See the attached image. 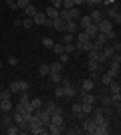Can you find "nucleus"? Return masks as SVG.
<instances>
[{"instance_id": "nucleus-19", "label": "nucleus", "mask_w": 121, "mask_h": 135, "mask_svg": "<svg viewBox=\"0 0 121 135\" xmlns=\"http://www.w3.org/2000/svg\"><path fill=\"white\" fill-rule=\"evenodd\" d=\"M93 42H97V45L105 46V45H107V42H109V40H107V36H105V32H99L97 36H95V40H93Z\"/></svg>"}, {"instance_id": "nucleus-46", "label": "nucleus", "mask_w": 121, "mask_h": 135, "mask_svg": "<svg viewBox=\"0 0 121 135\" xmlns=\"http://www.w3.org/2000/svg\"><path fill=\"white\" fill-rule=\"evenodd\" d=\"M18 83H20V91H28L30 89V85L26 83V81H18Z\"/></svg>"}, {"instance_id": "nucleus-37", "label": "nucleus", "mask_w": 121, "mask_h": 135, "mask_svg": "<svg viewBox=\"0 0 121 135\" xmlns=\"http://www.w3.org/2000/svg\"><path fill=\"white\" fill-rule=\"evenodd\" d=\"M87 65H89V71H97V69H99V62L93 61V59H89V62H87Z\"/></svg>"}, {"instance_id": "nucleus-38", "label": "nucleus", "mask_w": 121, "mask_h": 135, "mask_svg": "<svg viewBox=\"0 0 121 135\" xmlns=\"http://www.w3.org/2000/svg\"><path fill=\"white\" fill-rule=\"evenodd\" d=\"M111 81H113V79H111L109 75L105 73V75H101V79H99V83H103V85H109V83H111Z\"/></svg>"}, {"instance_id": "nucleus-52", "label": "nucleus", "mask_w": 121, "mask_h": 135, "mask_svg": "<svg viewBox=\"0 0 121 135\" xmlns=\"http://www.w3.org/2000/svg\"><path fill=\"white\" fill-rule=\"evenodd\" d=\"M8 6H10V10H18V4H16V2H12V4H8Z\"/></svg>"}, {"instance_id": "nucleus-1", "label": "nucleus", "mask_w": 121, "mask_h": 135, "mask_svg": "<svg viewBox=\"0 0 121 135\" xmlns=\"http://www.w3.org/2000/svg\"><path fill=\"white\" fill-rule=\"evenodd\" d=\"M103 16H107V18H109V20H111V22H117V24H119V22H121V14H119V4H117V2H115V4L107 6V10H105V14H103Z\"/></svg>"}, {"instance_id": "nucleus-21", "label": "nucleus", "mask_w": 121, "mask_h": 135, "mask_svg": "<svg viewBox=\"0 0 121 135\" xmlns=\"http://www.w3.org/2000/svg\"><path fill=\"white\" fill-rule=\"evenodd\" d=\"M51 49H52V52H55V55H61V52H65V45H63V42H55Z\"/></svg>"}, {"instance_id": "nucleus-55", "label": "nucleus", "mask_w": 121, "mask_h": 135, "mask_svg": "<svg viewBox=\"0 0 121 135\" xmlns=\"http://www.w3.org/2000/svg\"><path fill=\"white\" fill-rule=\"evenodd\" d=\"M0 101H2V99H0Z\"/></svg>"}, {"instance_id": "nucleus-12", "label": "nucleus", "mask_w": 121, "mask_h": 135, "mask_svg": "<svg viewBox=\"0 0 121 135\" xmlns=\"http://www.w3.org/2000/svg\"><path fill=\"white\" fill-rule=\"evenodd\" d=\"M0 109H2V113H8V111H12V101L10 99H2V101H0Z\"/></svg>"}, {"instance_id": "nucleus-14", "label": "nucleus", "mask_w": 121, "mask_h": 135, "mask_svg": "<svg viewBox=\"0 0 121 135\" xmlns=\"http://www.w3.org/2000/svg\"><path fill=\"white\" fill-rule=\"evenodd\" d=\"M51 123L52 125H65L63 115H59V113H51Z\"/></svg>"}, {"instance_id": "nucleus-5", "label": "nucleus", "mask_w": 121, "mask_h": 135, "mask_svg": "<svg viewBox=\"0 0 121 135\" xmlns=\"http://www.w3.org/2000/svg\"><path fill=\"white\" fill-rule=\"evenodd\" d=\"M89 18H91V22L93 24H97L101 18H105L103 16V12H101V8H91V12H89Z\"/></svg>"}, {"instance_id": "nucleus-44", "label": "nucleus", "mask_w": 121, "mask_h": 135, "mask_svg": "<svg viewBox=\"0 0 121 135\" xmlns=\"http://www.w3.org/2000/svg\"><path fill=\"white\" fill-rule=\"evenodd\" d=\"M65 52H67V55H71V52H75V45H73V42H69V45H65Z\"/></svg>"}, {"instance_id": "nucleus-18", "label": "nucleus", "mask_w": 121, "mask_h": 135, "mask_svg": "<svg viewBox=\"0 0 121 135\" xmlns=\"http://www.w3.org/2000/svg\"><path fill=\"white\" fill-rule=\"evenodd\" d=\"M73 40H75V34L65 30V32H63V38H61V42H63V45H69V42H73Z\"/></svg>"}, {"instance_id": "nucleus-4", "label": "nucleus", "mask_w": 121, "mask_h": 135, "mask_svg": "<svg viewBox=\"0 0 121 135\" xmlns=\"http://www.w3.org/2000/svg\"><path fill=\"white\" fill-rule=\"evenodd\" d=\"M35 115L40 119V123L45 125V127L51 123V113H46V111H42V109H38V111H35Z\"/></svg>"}, {"instance_id": "nucleus-56", "label": "nucleus", "mask_w": 121, "mask_h": 135, "mask_svg": "<svg viewBox=\"0 0 121 135\" xmlns=\"http://www.w3.org/2000/svg\"><path fill=\"white\" fill-rule=\"evenodd\" d=\"M0 89H2V87H0Z\"/></svg>"}, {"instance_id": "nucleus-8", "label": "nucleus", "mask_w": 121, "mask_h": 135, "mask_svg": "<svg viewBox=\"0 0 121 135\" xmlns=\"http://www.w3.org/2000/svg\"><path fill=\"white\" fill-rule=\"evenodd\" d=\"M65 26H67V20H63L61 16H57L55 20H52V28H57V30H61V32H65Z\"/></svg>"}, {"instance_id": "nucleus-20", "label": "nucleus", "mask_w": 121, "mask_h": 135, "mask_svg": "<svg viewBox=\"0 0 121 135\" xmlns=\"http://www.w3.org/2000/svg\"><path fill=\"white\" fill-rule=\"evenodd\" d=\"M107 87H109V91H111V93H121V85H119V81H115V79L111 81V83L107 85Z\"/></svg>"}, {"instance_id": "nucleus-35", "label": "nucleus", "mask_w": 121, "mask_h": 135, "mask_svg": "<svg viewBox=\"0 0 121 135\" xmlns=\"http://www.w3.org/2000/svg\"><path fill=\"white\" fill-rule=\"evenodd\" d=\"M38 73L45 77V75H49L51 73V69H49V65H38Z\"/></svg>"}, {"instance_id": "nucleus-17", "label": "nucleus", "mask_w": 121, "mask_h": 135, "mask_svg": "<svg viewBox=\"0 0 121 135\" xmlns=\"http://www.w3.org/2000/svg\"><path fill=\"white\" fill-rule=\"evenodd\" d=\"M4 129H6V133H8V135H18V133H20V129H18V125L14 123V121H12L8 127H4Z\"/></svg>"}, {"instance_id": "nucleus-2", "label": "nucleus", "mask_w": 121, "mask_h": 135, "mask_svg": "<svg viewBox=\"0 0 121 135\" xmlns=\"http://www.w3.org/2000/svg\"><path fill=\"white\" fill-rule=\"evenodd\" d=\"M95 127H97V123H95V119H83V127H81V131H85V133H93L95 131Z\"/></svg>"}, {"instance_id": "nucleus-47", "label": "nucleus", "mask_w": 121, "mask_h": 135, "mask_svg": "<svg viewBox=\"0 0 121 135\" xmlns=\"http://www.w3.org/2000/svg\"><path fill=\"white\" fill-rule=\"evenodd\" d=\"M55 97H65V91H63V87H57V89H55Z\"/></svg>"}, {"instance_id": "nucleus-39", "label": "nucleus", "mask_w": 121, "mask_h": 135, "mask_svg": "<svg viewBox=\"0 0 121 135\" xmlns=\"http://www.w3.org/2000/svg\"><path fill=\"white\" fill-rule=\"evenodd\" d=\"M32 24H35V22H32V18H30V16L22 18V26H24V28H30V26H32Z\"/></svg>"}, {"instance_id": "nucleus-53", "label": "nucleus", "mask_w": 121, "mask_h": 135, "mask_svg": "<svg viewBox=\"0 0 121 135\" xmlns=\"http://www.w3.org/2000/svg\"><path fill=\"white\" fill-rule=\"evenodd\" d=\"M4 2H6V4H12V2H14V0H4Z\"/></svg>"}, {"instance_id": "nucleus-3", "label": "nucleus", "mask_w": 121, "mask_h": 135, "mask_svg": "<svg viewBox=\"0 0 121 135\" xmlns=\"http://www.w3.org/2000/svg\"><path fill=\"white\" fill-rule=\"evenodd\" d=\"M97 28H99V32H109L111 28H113V22H111L109 18H101L97 22Z\"/></svg>"}, {"instance_id": "nucleus-27", "label": "nucleus", "mask_w": 121, "mask_h": 135, "mask_svg": "<svg viewBox=\"0 0 121 135\" xmlns=\"http://www.w3.org/2000/svg\"><path fill=\"white\" fill-rule=\"evenodd\" d=\"M73 113H75L79 119H85V115H83V111H81V103H75V105H73Z\"/></svg>"}, {"instance_id": "nucleus-50", "label": "nucleus", "mask_w": 121, "mask_h": 135, "mask_svg": "<svg viewBox=\"0 0 121 135\" xmlns=\"http://www.w3.org/2000/svg\"><path fill=\"white\" fill-rule=\"evenodd\" d=\"M115 2H117V0H103L105 6H111V4H115Z\"/></svg>"}, {"instance_id": "nucleus-51", "label": "nucleus", "mask_w": 121, "mask_h": 135, "mask_svg": "<svg viewBox=\"0 0 121 135\" xmlns=\"http://www.w3.org/2000/svg\"><path fill=\"white\" fill-rule=\"evenodd\" d=\"M81 4H85V0H73V6H81Z\"/></svg>"}, {"instance_id": "nucleus-24", "label": "nucleus", "mask_w": 121, "mask_h": 135, "mask_svg": "<svg viewBox=\"0 0 121 135\" xmlns=\"http://www.w3.org/2000/svg\"><path fill=\"white\" fill-rule=\"evenodd\" d=\"M24 12H26V16H35V14H36L38 10H36V6L32 4V2H30V4L26 6V8H24Z\"/></svg>"}, {"instance_id": "nucleus-34", "label": "nucleus", "mask_w": 121, "mask_h": 135, "mask_svg": "<svg viewBox=\"0 0 121 135\" xmlns=\"http://www.w3.org/2000/svg\"><path fill=\"white\" fill-rule=\"evenodd\" d=\"M42 45H45V46H46V49H51V46H52V45H55V40H52V38H51V36H42Z\"/></svg>"}, {"instance_id": "nucleus-30", "label": "nucleus", "mask_w": 121, "mask_h": 135, "mask_svg": "<svg viewBox=\"0 0 121 135\" xmlns=\"http://www.w3.org/2000/svg\"><path fill=\"white\" fill-rule=\"evenodd\" d=\"M0 99H12V91L10 89H0Z\"/></svg>"}, {"instance_id": "nucleus-36", "label": "nucleus", "mask_w": 121, "mask_h": 135, "mask_svg": "<svg viewBox=\"0 0 121 135\" xmlns=\"http://www.w3.org/2000/svg\"><path fill=\"white\" fill-rule=\"evenodd\" d=\"M49 75H51V81H52V83H61V81H63L61 73H49Z\"/></svg>"}, {"instance_id": "nucleus-31", "label": "nucleus", "mask_w": 121, "mask_h": 135, "mask_svg": "<svg viewBox=\"0 0 121 135\" xmlns=\"http://www.w3.org/2000/svg\"><path fill=\"white\" fill-rule=\"evenodd\" d=\"M42 111H46V113H52V111H55V103H52V101H49V103H42Z\"/></svg>"}, {"instance_id": "nucleus-32", "label": "nucleus", "mask_w": 121, "mask_h": 135, "mask_svg": "<svg viewBox=\"0 0 121 135\" xmlns=\"http://www.w3.org/2000/svg\"><path fill=\"white\" fill-rule=\"evenodd\" d=\"M101 105L103 107H111V95H101Z\"/></svg>"}, {"instance_id": "nucleus-33", "label": "nucleus", "mask_w": 121, "mask_h": 135, "mask_svg": "<svg viewBox=\"0 0 121 135\" xmlns=\"http://www.w3.org/2000/svg\"><path fill=\"white\" fill-rule=\"evenodd\" d=\"M12 121H14V123H22V121H24V119H22V113H20V111H16V113H14V115H12Z\"/></svg>"}, {"instance_id": "nucleus-28", "label": "nucleus", "mask_w": 121, "mask_h": 135, "mask_svg": "<svg viewBox=\"0 0 121 135\" xmlns=\"http://www.w3.org/2000/svg\"><path fill=\"white\" fill-rule=\"evenodd\" d=\"M89 79H91L93 83L97 85V83H99V79H101V71H99V69H97V71H91V77H89Z\"/></svg>"}, {"instance_id": "nucleus-11", "label": "nucleus", "mask_w": 121, "mask_h": 135, "mask_svg": "<svg viewBox=\"0 0 121 135\" xmlns=\"http://www.w3.org/2000/svg\"><path fill=\"white\" fill-rule=\"evenodd\" d=\"M107 75H109L111 79H117V77H119V65L111 62V65H109V71H107Z\"/></svg>"}, {"instance_id": "nucleus-13", "label": "nucleus", "mask_w": 121, "mask_h": 135, "mask_svg": "<svg viewBox=\"0 0 121 135\" xmlns=\"http://www.w3.org/2000/svg\"><path fill=\"white\" fill-rule=\"evenodd\" d=\"M65 30L75 34L77 30H79V24H77V20H67V26H65Z\"/></svg>"}, {"instance_id": "nucleus-23", "label": "nucleus", "mask_w": 121, "mask_h": 135, "mask_svg": "<svg viewBox=\"0 0 121 135\" xmlns=\"http://www.w3.org/2000/svg\"><path fill=\"white\" fill-rule=\"evenodd\" d=\"M49 69H51V73H61L63 71V62H52V65H49Z\"/></svg>"}, {"instance_id": "nucleus-22", "label": "nucleus", "mask_w": 121, "mask_h": 135, "mask_svg": "<svg viewBox=\"0 0 121 135\" xmlns=\"http://www.w3.org/2000/svg\"><path fill=\"white\" fill-rule=\"evenodd\" d=\"M75 40H77V42H87V40H91V38H89V36H87V32L83 30V32H77V34H75Z\"/></svg>"}, {"instance_id": "nucleus-49", "label": "nucleus", "mask_w": 121, "mask_h": 135, "mask_svg": "<svg viewBox=\"0 0 121 135\" xmlns=\"http://www.w3.org/2000/svg\"><path fill=\"white\" fill-rule=\"evenodd\" d=\"M67 61H69V55H67V52H61V59H59V62H63V65H65Z\"/></svg>"}, {"instance_id": "nucleus-43", "label": "nucleus", "mask_w": 121, "mask_h": 135, "mask_svg": "<svg viewBox=\"0 0 121 135\" xmlns=\"http://www.w3.org/2000/svg\"><path fill=\"white\" fill-rule=\"evenodd\" d=\"M105 36H107V40H115V38H117V34H115V30H113V28H111L109 32H105Z\"/></svg>"}, {"instance_id": "nucleus-26", "label": "nucleus", "mask_w": 121, "mask_h": 135, "mask_svg": "<svg viewBox=\"0 0 121 135\" xmlns=\"http://www.w3.org/2000/svg\"><path fill=\"white\" fill-rule=\"evenodd\" d=\"M30 105H32V109H35V111L42 109V101H40L38 97H35V99H30Z\"/></svg>"}, {"instance_id": "nucleus-40", "label": "nucleus", "mask_w": 121, "mask_h": 135, "mask_svg": "<svg viewBox=\"0 0 121 135\" xmlns=\"http://www.w3.org/2000/svg\"><path fill=\"white\" fill-rule=\"evenodd\" d=\"M14 2H16V4H18V8H22V10H24V8H26V6L30 4V0H14Z\"/></svg>"}, {"instance_id": "nucleus-7", "label": "nucleus", "mask_w": 121, "mask_h": 135, "mask_svg": "<svg viewBox=\"0 0 121 135\" xmlns=\"http://www.w3.org/2000/svg\"><path fill=\"white\" fill-rule=\"evenodd\" d=\"M46 127H49V135H59V133H63V131H65L67 125H52V123H49Z\"/></svg>"}, {"instance_id": "nucleus-48", "label": "nucleus", "mask_w": 121, "mask_h": 135, "mask_svg": "<svg viewBox=\"0 0 121 135\" xmlns=\"http://www.w3.org/2000/svg\"><path fill=\"white\" fill-rule=\"evenodd\" d=\"M8 65L16 67V65H18V59H16V56H8Z\"/></svg>"}, {"instance_id": "nucleus-25", "label": "nucleus", "mask_w": 121, "mask_h": 135, "mask_svg": "<svg viewBox=\"0 0 121 135\" xmlns=\"http://www.w3.org/2000/svg\"><path fill=\"white\" fill-rule=\"evenodd\" d=\"M79 20H81V22H79V26H81V28H87L89 24H91V18H89V14H85V16H81Z\"/></svg>"}, {"instance_id": "nucleus-29", "label": "nucleus", "mask_w": 121, "mask_h": 135, "mask_svg": "<svg viewBox=\"0 0 121 135\" xmlns=\"http://www.w3.org/2000/svg\"><path fill=\"white\" fill-rule=\"evenodd\" d=\"M8 89L12 91V95H14V93H20V83H18V81H12Z\"/></svg>"}, {"instance_id": "nucleus-6", "label": "nucleus", "mask_w": 121, "mask_h": 135, "mask_svg": "<svg viewBox=\"0 0 121 135\" xmlns=\"http://www.w3.org/2000/svg\"><path fill=\"white\" fill-rule=\"evenodd\" d=\"M83 30H85V32H87V36H89V38H91V40H95V36H97V34H99V28H97V24H89V26H87V28H83Z\"/></svg>"}, {"instance_id": "nucleus-45", "label": "nucleus", "mask_w": 121, "mask_h": 135, "mask_svg": "<svg viewBox=\"0 0 121 135\" xmlns=\"http://www.w3.org/2000/svg\"><path fill=\"white\" fill-rule=\"evenodd\" d=\"M51 6H55L57 10H61V8H63V0H52V4H51Z\"/></svg>"}, {"instance_id": "nucleus-54", "label": "nucleus", "mask_w": 121, "mask_h": 135, "mask_svg": "<svg viewBox=\"0 0 121 135\" xmlns=\"http://www.w3.org/2000/svg\"><path fill=\"white\" fill-rule=\"evenodd\" d=\"M2 67H4V65H2V62H0V69H2Z\"/></svg>"}, {"instance_id": "nucleus-16", "label": "nucleus", "mask_w": 121, "mask_h": 135, "mask_svg": "<svg viewBox=\"0 0 121 135\" xmlns=\"http://www.w3.org/2000/svg\"><path fill=\"white\" fill-rule=\"evenodd\" d=\"M45 14H46V18H51V20H55V18L59 16V10L55 8V6H49V8L45 10Z\"/></svg>"}, {"instance_id": "nucleus-42", "label": "nucleus", "mask_w": 121, "mask_h": 135, "mask_svg": "<svg viewBox=\"0 0 121 135\" xmlns=\"http://www.w3.org/2000/svg\"><path fill=\"white\" fill-rule=\"evenodd\" d=\"M109 61L115 62V65H119V62H121V55H119V52H113V56H111Z\"/></svg>"}, {"instance_id": "nucleus-10", "label": "nucleus", "mask_w": 121, "mask_h": 135, "mask_svg": "<svg viewBox=\"0 0 121 135\" xmlns=\"http://www.w3.org/2000/svg\"><path fill=\"white\" fill-rule=\"evenodd\" d=\"M95 99H97V97L93 95L91 91H89V93H81V103H91V105H95Z\"/></svg>"}, {"instance_id": "nucleus-15", "label": "nucleus", "mask_w": 121, "mask_h": 135, "mask_svg": "<svg viewBox=\"0 0 121 135\" xmlns=\"http://www.w3.org/2000/svg\"><path fill=\"white\" fill-rule=\"evenodd\" d=\"M77 18H81L79 6H73V8H69V20H77Z\"/></svg>"}, {"instance_id": "nucleus-41", "label": "nucleus", "mask_w": 121, "mask_h": 135, "mask_svg": "<svg viewBox=\"0 0 121 135\" xmlns=\"http://www.w3.org/2000/svg\"><path fill=\"white\" fill-rule=\"evenodd\" d=\"M12 123V117H10V115H6V113H4V117H2V125H4V127H8V125H10Z\"/></svg>"}, {"instance_id": "nucleus-9", "label": "nucleus", "mask_w": 121, "mask_h": 135, "mask_svg": "<svg viewBox=\"0 0 121 135\" xmlns=\"http://www.w3.org/2000/svg\"><path fill=\"white\" fill-rule=\"evenodd\" d=\"M95 89V83H93L91 79H85L83 83H81V93H89V91Z\"/></svg>"}]
</instances>
